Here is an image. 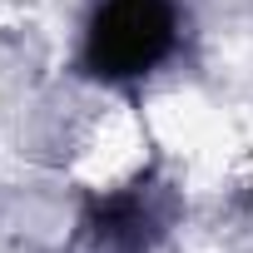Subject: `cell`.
<instances>
[{
    "instance_id": "cell-1",
    "label": "cell",
    "mask_w": 253,
    "mask_h": 253,
    "mask_svg": "<svg viewBox=\"0 0 253 253\" xmlns=\"http://www.w3.org/2000/svg\"><path fill=\"white\" fill-rule=\"evenodd\" d=\"M174 45V5L169 0H104L89 25L84 65L104 80H129L154 70Z\"/></svg>"
},
{
    "instance_id": "cell-2",
    "label": "cell",
    "mask_w": 253,
    "mask_h": 253,
    "mask_svg": "<svg viewBox=\"0 0 253 253\" xmlns=\"http://www.w3.org/2000/svg\"><path fill=\"white\" fill-rule=\"evenodd\" d=\"M159 233H164V209H159V194L144 184L104 194L89 209V238L104 253H144Z\"/></svg>"
}]
</instances>
